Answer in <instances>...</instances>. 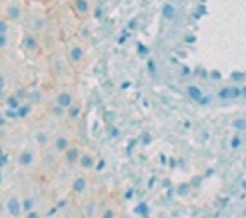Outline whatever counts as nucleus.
<instances>
[{
    "mask_svg": "<svg viewBox=\"0 0 246 218\" xmlns=\"http://www.w3.org/2000/svg\"><path fill=\"white\" fill-rule=\"evenodd\" d=\"M0 181H1V176H0Z\"/></svg>",
    "mask_w": 246,
    "mask_h": 218,
    "instance_id": "18",
    "label": "nucleus"
},
{
    "mask_svg": "<svg viewBox=\"0 0 246 218\" xmlns=\"http://www.w3.org/2000/svg\"><path fill=\"white\" fill-rule=\"evenodd\" d=\"M6 30H7V25H6V23L2 22V20H0V34H4Z\"/></svg>",
    "mask_w": 246,
    "mask_h": 218,
    "instance_id": "12",
    "label": "nucleus"
},
{
    "mask_svg": "<svg viewBox=\"0 0 246 218\" xmlns=\"http://www.w3.org/2000/svg\"><path fill=\"white\" fill-rule=\"evenodd\" d=\"M0 123H2V120H1V117H0Z\"/></svg>",
    "mask_w": 246,
    "mask_h": 218,
    "instance_id": "17",
    "label": "nucleus"
},
{
    "mask_svg": "<svg viewBox=\"0 0 246 218\" xmlns=\"http://www.w3.org/2000/svg\"><path fill=\"white\" fill-rule=\"evenodd\" d=\"M4 86V79H2V77H0V89Z\"/></svg>",
    "mask_w": 246,
    "mask_h": 218,
    "instance_id": "16",
    "label": "nucleus"
},
{
    "mask_svg": "<svg viewBox=\"0 0 246 218\" xmlns=\"http://www.w3.org/2000/svg\"><path fill=\"white\" fill-rule=\"evenodd\" d=\"M103 218H113V215H112V212L110 211H108L104 216H103Z\"/></svg>",
    "mask_w": 246,
    "mask_h": 218,
    "instance_id": "14",
    "label": "nucleus"
},
{
    "mask_svg": "<svg viewBox=\"0 0 246 218\" xmlns=\"http://www.w3.org/2000/svg\"><path fill=\"white\" fill-rule=\"evenodd\" d=\"M76 7L78 8V11H81V12H85V11L88 10V4H87L85 0H77V2H76Z\"/></svg>",
    "mask_w": 246,
    "mask_h": 218,
    "instance_id": "5",
    "label": "nucleus"
},
{
    "mask_svg": "<svg viewBox=\"0 0 246 218\" xmlns=\"http://www.w3.org/2000/svg\"><path fill=\"white\" fill-rule=\"evenodd\" d=\"M30 161H31V155H30V154H24V155L21 157V162L23 164L30 163Z\"/></svg>",
    "mask_w": 246,
    "mask_h": 218,
    "instance_id": "10",
    "label": "nucleus"
},
{
    "mask_svg": "<svg viewBox=\"0 0 246 218\" xmlns=\"http://www.w3.org/2000/svg\"><path fill=\"white\" fill-rule=\"evenodd\" d=\"M189 92H190V95L193 97V98H198L199 96H200V92H199V90L197 89V88H195V86H192V88H190L189 89Z\"/></svg>",
    "mask_w": 246,
    "mask_h": 218,
    "instance_id": "8",
    "label": "nucleus"
},
{
    "mask_svg": "<svg viewBox=\"0 0 246 218\" xmlns=\"http://www.w3.org/2000/svg\"><path fill=\"white\" fill-rule=\"evenodd\" d=\"M59 103L64 107H67L70 103H71V97L67 95V94H62L59 96Z\"/></svg>",
    "mask_w": 246,
    "mask_h": 218,
    "instance_id": "3",
    "label": "nucleus"
},
{
    "mask_svg": "<svg viewBox=\"0 0 246 218\" xmlns=\"http://www.w3.org/2000/svg\"><path fill=\"white\" fill-rule=\"evenodd\" d=\"M19 14H21V11H19V8L17 6H11L8 8V16L11 18H18Z\"/></svg>",
    "mask_w": 246,
    "mask_h": 218,
    "instance_id": "4",
    "label": "nucleus"
},
{
    "mask_svg": "<svg viewBox=\"0 0 246 218\" xmlns=\"http://www.w3.org/2000/svg\"><path fill=\"white\" fill-rule=\"evenodd\" d=\"M8 210H10L11 213L18 215V213H19V205H18V201L14 200V199L10 200V203H8Z\"/></svg>",
    "mask_w": 246,
    "mask_h": 218,
    "instance_id": "2",
    "label": "nucleus"
},
{
    "mask_svg": "<svg viewBox=\"0 0 246 218\" xmlns=\"http://www.w3.org/2000/svg\"><path fill=\"white\" fill-rule=\"evenodd\" d=\"M6 45V37L4 36V34H0V47H4Z\"/></svg>",
    "mask_w": 246,
    "mask_h": 218,
    "instance_id": "13",
    "label": "nucleus"
},
{
    "mask_svg": "<svg viewBox=\"0 0 246 218\" xmlns=\"http://www.w3.org/2000/svg\"><path fill=\"white\" fill-rule=\"evenodd\" d=\"M25 46H27L28 48L33 49V48H35L36 42H35V40H34L33 37H29V39H27V41H25Z\"/></svg>",
    "mask_w": 246,
    "mask_h": 218,
    "instance_id": "9",
    "label": "nucleus"
},
{
    "mask_svg": "<svg viewBox=\"0 0 246 218\" xmlns=\"http://www.w3.org/2000/svg\"><path fill=\"white\" fill-rule=\"evenodd\" d=\"M73 188L77 191V192H81L83 188H84V180H82V179H78L76 182H75V185H73Z\"/></svg>",
    "mask_w": 246,
    "mask_h": 218,
    "instance_id": "7",
    "label": "nucleus"
},
{
    "mask_svg": "<svg viewBox=\"0 0 246 218\" xmlns=\"http://www.w3.org/2000/svg\"><path fill=\"white\" fill-rule=\"evenodd\" d=\"M66 140L64 139V138H59L58 140H56V146H58V149H64L65 146H66Z\"/></svg>",
    "mask_w": 246,
    "mask_h": 218,
    "instance_id": "11",
    "label": "nucleus"
},
{
    "mask_svg": "<svg viewBox=\"0 0 246 218\" xmlns=\"http://www.w3.org/2000/svg\"><path fill=\"white\" fill-rule=\"evenodd\" d=\"M28 218H39V217H37V215H36V213H30V215L28 216Z\"/></svg>",
    "mask_w": 246,
    "mask_h": 218,
    "instance_id": "15",
    "label": "nucleus"
},
{
    "mask_svg": "<svg viewBox=\"0 0 246 218\" xmlns=\"http://www.w3.org/2000/svg\"><path fill=\"white\" fill-rule=\"evenodd\" d=\"M162 14H163L166 18L171 19V18H173V17L175 16V10H174V7H173L172 5L166 4V5L163 6V8H162Z\"/></svg>",
    "mask_w": 246,
    "mask_h": 218,
    "instance_id": "1",
    "label": "nucleus"
},
{
    "mask_svg": "<svg viewBox=\"0 0 246 218\" xmlns=\"http://www.w3.org/2000/svg\"><path fill=\"white\" fill-rule=\"evenodd\" d=\"M82 55H83V52H82V49L81 48H75L73 51H72V59L75 60V61H77V60H79L81 58H82Z\"/></svg>",
    "mask_w": 246,
    "mask_h": 218,
    "instance_id": "6",
    "label": "nucleus"
}]
</instances>
